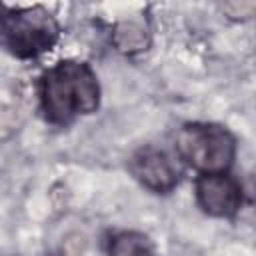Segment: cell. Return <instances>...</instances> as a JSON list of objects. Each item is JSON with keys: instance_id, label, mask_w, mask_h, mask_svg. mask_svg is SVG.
Instances as JSON below:
<instances>
[{"instance_id": "cell-7", "label": "cell", "mask_w": 256, "mask_h": 256, "mask_svg": "<svg viewBox=\"0 0 256 256\" xmlns=\"http://www.w3.org/2000/svg\"><path fill=\"white\" fill-rule=\"evenodd\" d=\"M114 42H116V46H118L122 52H128V54H132V52H142V50H146V46H148V30H146L142 24L134 22V20L122 22V24L116 26Z\"/></svg>"}, {"instance_id": "cell-3", "label": "cell", "mask_w": 256, "mask_h": 256, "mask_svg": "<svg viewBox=\"0 0 256 256\" xmlns=\"http://www.w3.org/2000/svg\"><path fill=\"white\" fill-rule=\"evenodd\" d=\"M174 148L180 162L198 174L228 172L236 158V138L220 124L188 122L174 136Z\"/></svg>"}, {"instance_id": "cell-6", "label": "cell", "mask_w": 256, "mask_h": 256, "mask_svg": "<svg viewBox=\"0 0 256 256\" xmlns=\"http://www.w3.org/2000/svg\"><path fill=\"white\" fill-rule=\"evenodd\" d=\"M108 256H156V248L146 234L122 230L110 238Z\"/></svg>"}, {"instance_id": "cell-2", "label": "cell", "mask_w": 256, "mask_h": 256, "mask_svg": "<svg viewBox=\"0 0 256 256\" xmlns=\"http://www.w3.org/2000/svg\"><path fill=\"white\" fill-rule=\"evenodd\" d=\"M60 38L54 14L36 6H8L0 2V46L20 60H32L52 50Z\"/></svg>"}, {"instance_id": "cell-5", "label": "cell", "mask_w": 256, "mask_h": 256, "mask_svg": "<svg viewBox=\"0 0 256 256\" xmlns=\"http://www.w3.org/2000/svg\"><path fill=\"white\" fill-rule=\"evenodd\" d=\"M198 206L216 218H232L242 208V184L228 172L200 174L194 184Z\"/></svg>"}, {"instance_id": "cell-4", "label": "cell", "mask_w": 256, "mask_h": 256, "mask_svg": "<svg viewBox=\"0 0 256 256\" xmlns=\"http://www.w3.org/2000/svg\"><path fill=\"white\" fill-rule=\"evenodd\" d=\"M128 168L144 188L156 194L172 192L182 176L176 158L156 146H142L136 150L128 162Z\"/></svg>"}, {"instance_id": "cell-1", "label": "cell", "mask_w": 256, "mask_h": 256, "mask_svg": "<svg viewBox=\"0 0 256 256\" xmlns=\"http://www.w3.org/2000/svg\"><path fill=\"white\" fill-rule=\"evenodd\" d=\"M38 98L44 118L54 126H66L98 110L100 84L86 62L62 60L40 76Z\"/></svg>"}]
</instances>
